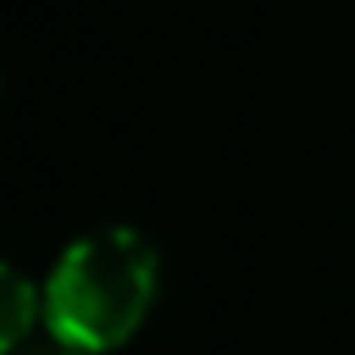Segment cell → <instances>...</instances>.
<instances>
[{
  "mask_svg": "<svg viewBox=\"0 0 355 355\" xmlns=\"http://www.w3.org/2000/svg\"><path fill=\"white\" fill-rule=\"evenodd\" d=\"M63 355H86V351H63Z\"/></svg>",
  "mask_w": 355,
  "mask_h": 355,
  "instance_id": "3",
  "label": "cell"
},
{
  "mask_svg": "<svg viewBox=\"0 0 355 355\" xmlns=\"http://www.w3.org/2000/svg\"><path fill=\"white\" fill-rule=\"evenodd\" d=\"M157 293V252L130 225H104L63 248L41 284V324L63 351L126 347Z\"/></svg>",
  "mask_w": 355,
  "mask_h": 355,
  "instance_id": "1",
  "label": "cell"
},
{
  "mask_svg": "<svg viewBox=\"0 0 355 355\" xmlns=\"http://www.w3.org/2000/svg\"><path fill=\"white\" fill-rule=\"evenodd\" d=\"M41 320V288L23 275V270L0 261V355L23 347L27 333Z\"/></svg>",
  "mask_w": 355,
  "mask_h": 355,
  "instance_id": "2",
  "label": "cell"
}]
</instances>
